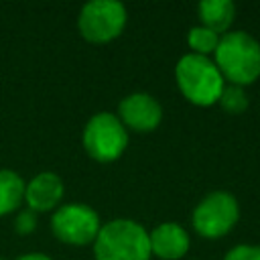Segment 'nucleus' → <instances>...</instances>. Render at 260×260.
Segmentation results:
<instances>
[{"instance_id": "1", "label": "nucleus", "mask_w": 260, "mask_h": 260, "mask_svg": "<svg viewBox=\"0 0 260 260\" xmlns=\"http://www.w3.org/2000/svg\"><path fill=\"white\" fill-rule=\"evenodd\" d=\"M213 63L225 83L246 87L260 77V43L246 30H230L219 37Z\"/></svg>"}, {"instance_id": "2", "label": "nucleus", "mask_w": 260, "mask_h": 260, "mask_svg": "<svg viewBox=\"0 0 260 260\" xmlns=\"http://www.w3.org/2000/svg\"><path fill=\"white\" fill-rule=\"evenodd\" d=\"M93 246L95 260H150L148 230L128 217L102 223Z\"/></svg>"}, {"instance_id": "3", "label": "nucleus", "mask_w": 260, "mask_h": 260, "mask_svg": "<svg viewBox=\"0 0 260 260\" xmlns=\"http://www.w3.org/2000/svg\"><path fill=\"white\" fill-rule=\"evenodd\" d=\"M175 81L179 91L193 106H213L217 104L221 89L225 85L213 59L195 53H185L175 65Z\"/></svg>"}, {"instance_id": "4", "label": "nucleus", "mask_w": 260, "mask_h": 260, "mask_svg": "<svg viewBox=\"0 0 260 260\" xmlns=\"http://www.w3.org/2000/svg\"><path fill=\"white\" fill-rule=\"evenodd\" d=\"M83 150L98 162H112L120 158L128 146V130L112 112L93 114L81 134Z\"/></svg>"}, {"instance_id": "5", "label": "nucleus", "mask_w": 260, "mask_h": 260, "mask_svg": "<svg viewBox=\"0 0 260 260\" xmlns=\"http://www.w3.org/2000/svg\"><path fill=\"white\" fill-rule=\"evenodd\" d=\"M240 219V203L238 199L223 189L207 193L193 209L191 223L193 230L207 240L223 238L232 232V228Z\"/></svg>"}, {"instance_id": "6", "label": "nucleus", "mask_w": 260, "mask_h": 260, "mask_svg": "<svg viewBox=\"0 0 260 260\" xmlns=\"http://www.w3.org/2000/svg\"><path fill=\"white\" fill-rule=\"evenodd\" d=\"M128 20L126 6L118 0H91L81 6L77 28L81 37L93 45H104L124 32Z\"/></svg>"}, {"instance_id": "7", "label": "nucleus", "mask_w": 260, "mask_h": 260, "mask_svg": "<svg viewBox=\"0 0 260 260\" xmlns=\"http://www.w3.org/2000/svg\"><path fill=\"white\" fill-rule=\"evenodd\" d=\"M102 228L98 211L87 203L59 205L51 215V232L57 240L69 246H89L95 242Z\"/></svg>"}, {"instance_id": "8", "label": "nucleus", "mask_w": 260, "mask_h": 260, "mask_svg": "<svg viewBox=\"0 0 260 260\" xmlns=\"http://www.w3.org/2000/svg\"><path fill=\"white\" fill-rule=\"evenodd\" d=\"M116 116L120 118L126 130L146 134L158 128L162 120V106L154 95L146 91H134L122 98Z\"/></svg>"}, {"instance_id": "9", "label": "nucleus", "mask_w": 260, "mask_h": 260, "mask_svg": "<svg viewBox=\"0 0 260 260\" xmlns=\"http://www.w3.org/2000/svg\"><path fill=\"white\" fill-rule=\"evenodd\" d=\"M65 195V185L57 173L43 171L37 173L28 183H24V203L35 213L55 211Z\"/></svg>"}, {"instance_id": "10", "label": "nucleus", "mask_w": 260, "mask_h": 260, "mask_svg": "<svg viewBox=\"0 0 260 260\" xmlns=\"http://www.w3.org/2000/svg\"><path fill=\"white\" fill-rule=\"evenodd\" d=\"M150 254L160 260H179L189 252L191 240L187 230L177 221H162L148 232Z\"/></svg>"}, {"instance_id": "11", "label": "nucleus", "mask_w": 260, "mask_h": 260, "mask_svg": "<svg viewBox=\"0 0 260 260\" xmlns=\"http://www.w3.org/2000/svg\"><path fill=\"white\" fill-rule=\"evenodd\" d=\"M197 14L203 26L217 35H225L232 30L236 6L232 0H201L197 4Z\"/></svg>"}, {"instance_id": "12", "label": "nucleus", "mask_w": 260, "mask_h": 260, "mask_svg": "<svg viewBox=\"0 0 260 260\" xmlns=\"http://www.w3.org/2000/svg\"><path fill=\"white\" fill-rule=\"evenodd\" d=\"M24 203V179L12 169H0V217L18 211Z\"/></svg>"}, {"instance_id": "13", "label": "nucleus", "mask_w": 260, "mask_h": 260, "mask_svg": "<svg viewBox=\"0 0 260 260\" xmlns=\"http://www.w3.org/2000/svg\"><path fill=\"white\" fill-rule=\"evenodd\" d=\"M219 37L221 35L209 30L207 26L197 24V26H191L189 28V32H187V45H189L191 53L201 55V57H209V55L215 53V49L219 45Z\"/></svg>"}, {"instance_id": "14", "label": "nucleus", "mask_w": 260, "mask_h": 260, "mask_svg": "<svg viewBox=\"0 0 260 260\" xmlns=\"http://www.w3.org/2000/svg\"><path fill=\"white\" fill-rule=\"evenodd\" d=\"M217 104L221 106L223 112H228L232 116H240V114H244L248 110L250 100H248V93H246L244 87L225 83L223 89H221V95H219Z\"/></svg>"}, {"instance_id": "15", "label": "nucleus", "mask_w": 260, "mask_h": 260, "mask_svg": "<svg viewBox=\"0 0 260 260\" xmlns=\"http://www.w3.org/2000/svg\"><path fill=\"white\" fill-rule=\"evenodd\" d=\"M37 215H39V213H35V211L28 209V207L18 209V213H16V217H14V230H16V234H20V236L32 234L35 228H37V219H39Z\"/></svg>"}, {"instance_id": "16", "label": "nucleus", "mask_w": 260, "mask_h": 260, "mask_svg": "<svg viewBox=\"0 0 260 260\" xmlns=\"http://www.w3.org/2000/svg\"><path fill=\"white\" fill-rule=\"evenodd\" d=\"M223 260H260V246L256 244H238L230 248Z\"/></svg>"}, {"instance_id": "17", "label": "nucleus", "mask_w": 260, "mask_h": 260, "mask_svg": "<svg viewBox=\"0 0 260 260\" xmlns=\"http://www.w3.org/2000/svg\"><path fill=\"white\" fill-rule=\"evenodd\" d=\"M16 260H53V258L47 256V254H43V252H28V254L18 256Z\"/></svg>"}, {"instance_id": "18", "label": "nucleus", "mask_w": 260, "mask_h": 260, "mask_svg": "<svg viewBox=\"0 0 260 260\" xmlns=\"http://www.w3.org/2000/svg\"><path fill=\"white\" fill-rule=\"evenodd\" d=\"M0 260H6V258H2V256H0Z\"/></svg>"}]
</instances>
